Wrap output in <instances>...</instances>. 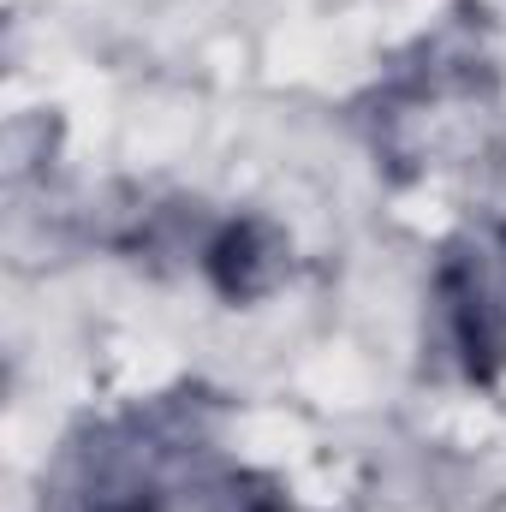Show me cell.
Here are the masks:
<instances>
[{
    "label": "cell",
    "mask_w": 506,
    "mask_h": 512,
    "mask_svg": "<svg viewBox=\"0 0 506 512\" xmlns=\"http://www.w3.org/2000/svg\"><path fill=\"white\" fill-rule=\"evenodd\" d=\"M435 304H441V328H447L459 370L489 387L506 370V304L489 280V268L453 245L435 268Z\"/></svg>",
    "instance_id": "cell-1"
},
{
    "label": "cell",
    "mask_w": 506,
    "mask_h": 512,
    "mask_svg": "<svg viewBox=\"0 0 506 512\" xmlns=\"http://www.w3.org/2000/svg\"><path fill=\"white\" fill-rule=\"evenodd\" d=\"M191 507L197 512H280L286 501L274 495V483H262L251 471H221V477L197 483Z\"/></svg>",
    "instance_id": "cell-3"
},
{
    "label": "cell",
    "mask_w": 506,
    "mask_h": 512,
    "mask_svg": "<svg viewBox=\"0 0 506 512\" xmlns=\"http://www.w3.org/2000/svg\"><path fill=\"white\" fill-rule=\"evenodd\" d=\"M286 268H292V245H286V233H280L274 221H262V215H233V221H221V227L209 233V245H203V274H209V286H215L227 304H256V298H268V292L286 280Z\"/></svg>",
    "instance_id": "cell-2"
}]
</instances>
